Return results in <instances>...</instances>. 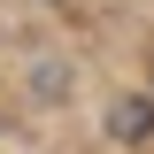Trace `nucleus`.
Masks as SVG:
<instances>
[{
  "label": "nucleus",
  "mask_w": 154,
  "mask_h": 154,
  "mask_svg": "<svg viewBox=\"0 0 154 154\" xmlns=\"http://www.w3.org/2000/svg\"><path fill=\"white\" fill-rule=\"evenodd\" d=\"M139 131H154V116L139 100H116V139H139Z\"/></svg>",
  "instance_id": "obj_1"
}]
</instances>
